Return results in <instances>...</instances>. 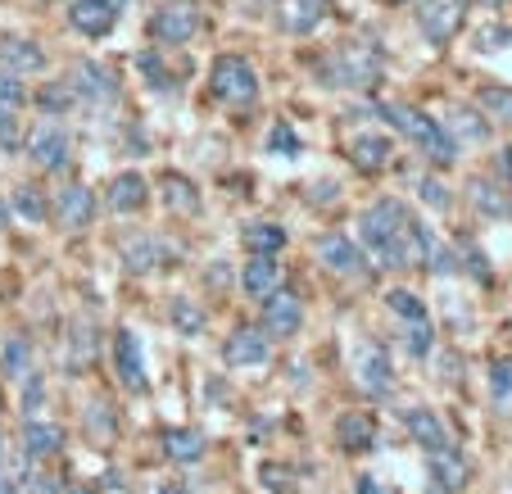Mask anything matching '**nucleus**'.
Wrapping results in <instances>:
<instances>
[{"mask_svg":"<svg viewBox=\"0 0 512 494\" xmlns=\"http://www.w3.org/2000/svg\"><path fill=\"white\" fill-rule=\"evenodd\" d=\"M358 236H363V250L377 268H417V263L431 259L435 236L408 214L404 200H377L372 209H363L358 218Z\"/></svg>","mask_w":512,"mask_h":494,"instance_id":"nucleus-1","label":"nucleus"},{"mask_svg":"<svg viewBox=\"0 0 512 494\" xmlns=\"http://www.w3.org/2000/svg\"><path fill=\"white\" fill-rule=\"evenodd\" d=\"M377 114L390 118V123H395L399 132H404L435 168H449L458 159V141L445 132V123H435L431 114H422V109H408V105H377Z\"/></svg>","mask_w":512,"mask_h":494,"instance_id":"nucleus-2","label":"nucleus"},{"mask_svg":"<svg viewBox=\"0 0 512 494\" xmlns=\"http://www.w3.org/2000/svg\"><path fill=\"white\" fill-rule=\"evenodd\" d=\"M318 73L327 87H345V91H368L381 82V55L372 46H358V41H349V46H336L327 50V55L318 59Z\"/></svg>","mask_w":512,"mask_h":494,"instance_id":"nucleus-3","label":"nucleus"},{"mask_svg":"<svg viewBox=\"0 0 512 494\" xmlns=\"http://www.w3.org/2000/svg\"><path fill=\"white\" fill-rule=\"evenodd\" d=\"M209 87L213 96L232 109H250L259 100V73L245 55H218L209 68Z\"/></svg>","mask_w":512,"mask_h":494,"instance_id":"nucleus-4","label":"nucleus"},{"mask_svg":"<svg viewBox=\"0 0 512 494\" xmlns=\"http://www.w3.org/2000/svg\"><path fill=\"white\" fill-rule=\"evenodd\" d=\"M386 309L395 313V318H404V345H408V354H413V359H426V354H431V313H426L422 295L395 286V291L386 295Z\"/></svg>","mask_w":512,"mask_h":494,"instance_id":"nucleus-5","label":"nucleus"},{"mask_svg":"<svg viewBox=\"0 0 512 494\" xmlns=\"http://www.w3.org/2000/svg\"><path fill=\"white\" fill-rule=\"evenodd\" d=\"M200 5L195 0H168V5H159L155 14H150V37L159 41V46H186V41L200 32Z\"/></svg>","mask_w":512,"mask_h":494,"instance_id":"nucleus-6","label":"nucleus"},{"mask_svg":"<svg viewBox=\"0 0 512 494\" xmlns=\"http://www.w3.org/2000/svg\"><path fill=\"white\" fill-rule=\"evenodd\" d=\"M467 23V0H422L417 10V28L431 46H449Z\"/></svg>","mask_w":512,"mask_h":494,"instance_id":"nucleus-7","label":"nucleus"},{"mask_svg":"<svg viewBox=\"0 0 512 494\" xmlns=\"http://www.w3.org/2000/svg\"><path fill=\"white\" fill-rule=\"evenodd\" d=\"M68 127L59 123V118H41L37 127L28 132V155H32V164L41 168V173H59V168L68 164Z\"/></svg>","mask_w":512,"mask_h":494,"instance_id":"nucleus-8","label":"nucleus"},{"mask_svg":"<svg viewBox=\"0 0 512 494\" xmlns=\"http://www.w3.org/2000/svg\"><path fill=\"white\" fill-rule=\"evenodd\" d=\"M68 87L78 91V105H114L118 100V78L96 59H78L68 73Z\"/></svg>","mask_w":512,"mask_h":494,"instance_id":"nucleus-9","label":"nucleus"},{"mask_svg":"<svg viewBox=\"0 0 512 494\" xmlns=\"http://www.w3.org/2000/svg\"><path fill=\"white\" fill-rule=\"evenodd\" d=\"M304 327V300L295 291H272L268 300H263V331H268V340H290L295 331Z\"/></svg>","mask_w":512,"mask_h":494,"instance_id":"nucleus-10","label":"nucleus"},{"mask_svg":"<svg viewBox=\"0 0 512 494\" xmlns=\"http://www.w3.org/2000/svg\"><path fill=\"white\" fill-rule=\"evenodd\" d=\"M272 359V340L263 327H236L223 340V363L227 368H259Z\"/></svg>","mask_w":512,"mask_h":494,"instance_id":"nucleus-11","label":"nucleus"},{"mask_svg":"<svg viewBox=\"0 0 512 494\" xmlns=\"http://www.w3.org/2000/svg\"><path fill=\"white\" fill-rule=\"evenodd\" d=\"M354 372H358V386L368 390L372 399H390V395H395V368H390L386 345H363V349H358Z\"/></svg>","mask_w":512,"mask_h":494,"instance_id":"nucleus-12","label":"nucleus"},{"mask_svg":"<svg viewBox=\"0 0 512 494\" xmlns=\"http://www.w3.org/2000/svg\"><path fill=\"white\" fill-rule=\"evenodd\" d=\"M114 23H118L114 0H68V28L82 32V37L100 41L114 32Z\"/></svg>","mask_w":512,"mask_h":494,"instance_id":"nucleus-13","label":"nucleus"},{"mask_svg":"<svg viewBox=\"0 0 512 494\" xmlns=\"http://www.w3.org/2000/svg\"><path fill=\"white\" fill-rule=\"evenodd\" d=\"M114 368H118V381H123L132 395H145V390H150V377H145V354H141L136 331L123 327L114 336Z\"/></svg>","mask_w":512,"mask_h":494,"instance_id":"nucleus-14","label":"nucleus"},{"mask_svg":"<svg viewBox=\"0 0 512 494\" xmlns=\"http://www.w3.org/2000/svg\"><path fill=\"white\" fill-rule=\"evenodd\" d=\"M318 259L327 263V272H336V277H363V268H368L363 250H358L349 236H340V232L318 236Z\"/></svg>","mask_w":512,"mask_h":494,"instance_id":"nucleus-15","label":"nucleus"},{"mask_svg":"<svg viewBox=\"0 0 512 494\" xmlns=\"http://www.w3.org/2000/svg\"><path fill=\"white\" fill-rule=\"evenodd\" d=\"M426 467H431V481L440 494H458L467 485V476H472V463L458 454V445L431 449V454H426Z\"/></svg>","mask_w":512,"mask_h":494,"instance_id":"nucleus-16","label":"nucleus"},{"mask_svg":"<svg viewBox=\"0 0 512 494\" xmlns=\"http://www.w3.org/2000/svg\"><path fill=\"white\" fill-rule=\"evenodd\" d=\"M404 427H408V436H413V445H422L426 454L431 449H449L454 445V436H449V427H445V417L435 413V408H408L404 413Z\"/></svg>","mask_w":512,"mask_h":494,"instance_id":"nucleus-17","label":"nucleus"},{"mask_svg":"<svg viewBox=\"0 0 512 494\" xmlns=\"http://www.w3.org/2000/svg\"><path fill=\"white\" fill-rule=\"evenodd\" d=\"M118 259H123V268H127V272L145 277V272L168 268V245L159 241V236H127L123 250H118Z\"/></svg>","mask_w":512,"mask_h":494,"instance_id":"nucleus-18","label":"nucleus"},{"mask_svg":"<svg viewBox=\"0 0 512 494\" xmlns=\"http://www.w3.org/2000/svg\"><path fill=\"white\" fill-rule=\"evenodd\" d=\"M55 218L64 232H87L91 218H96V195L87 186H64L55 200Z\"/></svg>","mask_w":512,"mask_h":494,"instance_id":"nucleus-19","label":"nucleus"},{"mask_svg":"<svg viewBox=\"0 0 512 494\" xmlns=\"http://www.w3.org/2000/svg\"><path fill=\"white\" fill-rule=\"evenodd\" d=\"M105 204L114 214H141L145 204H150V182H145L136 168H127V173H118L114 182H109Z\"/></svg>","mask_w":512,"mask_h":494,"instance_id":"nucleus-20","label":"nucleus"},{"mask_svg":"<svg viewBox=\"0 0 512 494\" xmlns=\"http://www.w3.org/2000/svg\"><path fill=\"white\" fill-rule=\"evenodd\" d=\"M46 68V50L28 37H5L0 41V73H14V78H28Z\"/></svg>","mask_w":512,"mask_h":494,"instance_id":"nucleus-21","label":"nucleus"},{"mask_svg":"<svg viewBox=\"0 0 512 494\" xmlns=\"http://www.w3.org/2000/svg\"><path fill=\"white\" fill-rule=\"evenodd\" d=\"M281 263H277V254H250V263H245V272H241V286H245V295L250 300H268L272 291H281Z\"/></svg>","mask_w":512,"mask_h":494,"instance_id":"nucleus-22","label":"nucleus"},{"mask_svg":"<svg viewBox=\"0 0 512 494\" xmlns=\"http://www.w3.org/2000/svg\"><path fill=\"white\" fill-rule=\"evenodd\" d=\"M336 440L345 454H368V449H377V417L363 413V408L345 413L336 422Z\"/></svg>","mask_w":512,"mask_h":494,"instance_id":"nucleus-23","label":"nucleus"},{"mask_svg":"<svg viewBox=\"0 0 512 494\" xmlns=\"http://www.w3.org/2000/svg\"><path fill=\"white\" fill-rule=\"evenodd\" d=\"M390 150H395V141H390L386 132H363L349 141V164H354L358 173H381V168L390 164Z\"/></svg>","mask_w":512,"mask_h":494,"instance_id":"nucleus-24","label":"nucleus"},{"mask_svg":"<svg viewBox=\"0 0 512 494\" xmlns=\"http://www.w3.org/2000/svg\"><path fill=\"white\" fill-rule=\"evenodd\" d=\"M59 449H64V427H59V422H37V417H32L28 427H23V454H28L32 463H46Z\"/></svg>","mask_w":512,"mask_h":494,"instance_id":"nucleus-25","label":"nucleus"},{"mask_svg":"<svg viewBox=\"0 0 512 494\" xmlns=\"http://www.w3.org/2000/svg\"><path fill=\"white\" fill-rule=\"evenodd\" d=\"M327 19V0H281V28L290 37H309Z\"/></svg>","mask_w":512,"mask_h":494,"instance_id":"nucleus-26","label":"nucleus"},{"mask_svg":"<svg viewBox=\"0 0 512 494\" xmlns=\"http://www.w3.org/2000/svg\"><path fill=\"white\" fill-rule=\"evenodd\" d=\"M159 191H164V204L177 209V214H200V186L182 173H164L159 177Z\"/></svg>","mask_w":512,"mask_h":494,"instance_id":"nucleus-27","label":"nucleus"},{"mask_svg":"<svg viewBox=\"0 0 512 494\" xmlns=\"http://www.w3.org/2000/svg\"><path fill=\"white\" fill-rule=\"evenodd\" d=\"M164 454L173 463H200L204 458V436L195 427H164Z\"/></svg>","mask_w":512,"mask_h":494,"instance_id":"nucleus-28","label":"nucleus"},{"mask_svg":"<svg viewBox=\"0 0 512 494\" xmlns=\"http://www.w3.org/2000/svg\"><path fill=\"white\" fill-rule=\"evenodd\" d=\"M445 132L454 136V141H458V136H463V141H476V146H481V141H490V123H485V114H481V109H463V105L449 109Z\"/></svg>","mask_w":512,"mask_h":494,"instance_id":"nucleus-29","label":"nucleus"},{"mask_svg":"<svg viewBox=\"0 0 512 494\" xmlns=\"http://www.w3.org/2000/svg\"><path fill=\"white\" fill-rule=\"evenodd\" d=\"M476 109H481L485 118H494V123L512 127V87H499V82L481 87L476 91Z\"/></svg>","mask_w":512,"mask_h":494,"instance_id":"nucleus-30","label":"nucleus"},{"mask_svg":"<svg viewBox=\"0 0 512 494\" xmlns=\"http://www.w3.org/2000/svg\"><path fill=\"white\" fill-rule=\"evenodd\" d=\"M241 241L250 254H281L286 250V232H281L277 223H250L241 232Z\"/></svg>","mask_w":512,"mask_h":494,"instance_id":"nucleus-31","label":"nucleus"},{"mask_svg":"<svg viewBox=\"0 0 512 494\" xmlns=\"http://www.w3.org/2000/svg\"><path fill=\"white\" fill-rule=\"evenodd\" d=\"M490 399L499 408V417H512V359L490 363Z\"/></svg>","mask_w":512,"mask_h":494,"instance_id":"nucleus-32","label":"nucleus"},{"mask_svg":"<svg viewBox=\"0 0 512 494\" xmlns=\"http://www.w3.org/2000/svg\"><path fill=\"white\" fill-rule=\"evenodd\" d=\"M10 204H14V214H23L28 223H46L50 218V200L37 191V186H14Z\"/></svg>","mask_w":512,"mask_h":494,"instance_id":"nucleus-33","label":"nucleus"},{"mask_svg":"<svg viewBox=\"0 0 512 494\" xmlns=\"http://www.w3.org/2000/svg\"><path fill=\"white\" fill-rule=\"evenodd\" d=\"M37 105L46 109L50 118H64L68 109L78 105V91L68 87V78H59V82H50V87H41V96H37Z\"/></svg>","mask_w":512,"mask_h":494,"instance_id":"nucleus-34","label":"nucleus"},{"mask_svg":"<svg viewBox=\"0 0 512 494\" xmlns=\"http://www.w3.org/2000/svg\"><path fill=\"white\" fill-rule=\"evenodd\" d=\"M168 313H173V327L182 331V336H200V331H204V322H209V318H204V309H200V304H195V300H186V295H177V300H173V309H168Z\"/></svg>","mask_w":512,"mask_h":494,"instance_id":"nucleus-35","label":"nucleus"},{"mask_svg":"<svg viewBox=\"0 0 512 494\" xmlns=\"http://www.w3.org/2000/svg\"><path fill=\"white\" fill-rule=\"evenodd\" d=\"M472 204L481 209V214H490V218H508L512 214V200L508 195H499V186H490V182H472Z\"/></svg>","mask_w":512,"mask_h":494,"instance_id":"nucleus-36","label":"nucleus"},{"mask_svg":"<svg viewBox=\"0 0 512 494\" xmlns=\"http://www.w3.org/2000/svg\"><path fill=\"white\" fill-rule=\"evenodd\" d=\"M96 359V327H73V340H68V368H82V363H91Z\"/></svg>","mask_w":512,"mask_h":494,"instance_id":"nucleus-37","label":"nucleus"},{"mask_svg":"<svg viewBox=\"0 0 512 494\" xmlns=\"http://www.w3.org/2000/svg\"><path fill=\"white\" fill-rule=\"evenodd\" d=\"M28 105V91L14 73H0V118H19V109Z\"/></svg>","mask_w":512,"mask_h":494,"instance_id":"nucleus-38","label":"nucleus"},{"mask_svg":"<svg viewBox=\"0 0 512 494\" xmlns=\"http://www.w3.org/2000/svg\"><path fill=\"white\" fill-rule=\"evenodd\" d=\"M413 186H417V195H422L426 204H431L435 214H445L449 204H454V191H449L440 177H413Z\"/></svg>","mask_w":512,"mask_h":494,"instance_id":"nucleus-39","label":"nucleus"},{"mask_svg":"<svg viewBox=\"0 0 512 494\" xmlns=\"http://www.w3.org/2000/svg\"><path fill=\"white\" fill-rule=\"evenodd\" d=\"M32 372V345L23 336H14L5 345V377H28Z\"/></svg>","mask_w":512,"mask_h":494,"instance_id":"nucleus-40","label":"nucleus"},{"mask_svg":"<svg viewBox=\"0 0 512 494\" xmlns=\"http://www.w3.org/2000/svg\"><path fill=\"white\" fill-rule=\"evenodd\" d=\"M268 155H281V159H295V155H300V136L290 132V123H272V132H268Z\"/></svg>","mask_w":512,"mask_h":494,"instance_id":"nucleus-41","label":"nucleus"},{"mask_svg":"<svg viewBox=\"0 0 512 494\" xmlns=\"http://www.w3.org/2000/svg\"><path fill=\"white\" fill-rule=\"evenodd\" d=\"M263 490H272V494H295V481H290V467H281V463H263Z\"/></svg>","mask_w":512,"mask_h":494,"instance_id":"nucleus-42","label":"nucleus"},{"mask_svg":"<svg viewBox=\"0 0 512 494\" xmlns=\"http://www.w3.org/2000/svg\"><path fill=\"white\" fill-rule=\"evenodd\" d=\"M512 46V28H499V23H490V28L476 32V50H508Z\"/></svg>","mask_w":512,"mask_h":494,"instance_id":"nucleus-43","label":"nucleus"},{"mask_svg":"<svg viewBox=\"0 0 512 494\" xmlns=\"http://www.w3.org/2000/svg\"><path fill=\"white\" fill-rule=\"evenodd\" d=\"M136 64H141V73H145V78H150V87H173V82H168V68L164 64H159V55H155V50H150V55H141V59H136Z\"/></svg>","mask_w":512,"mask_h":494,"instance_id":"nucleus-44","label":"nucleus"},{"mask_svg":"<svg viewBox=\"0 0 512 494\" xmlns=\"http://www.w3.org/2000/svg\"><path fill=\"white\" fill-rule=\"evenodd\" d=\"M19 494H59V481L50 472H32V476H23Z\"/></svg>","mask_w":512,"mask_h":494,"instance_id":"nucleus-45","label":"nucleus"},{"mask_svg":"<svg viewBox=\"0 0 512 494\" xmlns=\"http://www.w3.org/2000/svg\"><path fill=\"white\" fill-rule=\"evenodd\" d=\"M68 494H100L96 485H87V481H78V485H68Z\"/></svg>","mask_w":512,"mask_h":494,"instance_id":"nucleus-46","label":"nucleus"},{"mask_svg":"<svg viewBox=\"0 0 512 494\" xmlns=\"http://www.w3.org/2000/svg\"><path fill=\"white\" fill-rule=\"evenodd\" d=\"M503 177H508V186H512V146L503 150Z\"/></svg>","mask_w":512,"mask_h":494,"instance_id":"nucleus-47","label":"nucleus"},{"mask_svg":"<svg viewBox=\"0 0 512 494\" xmlns=\"http://www.w3.org/2000/svg\"><path fill=\"white\" fill-rule=\"evenodd\" d=\"M485 10H499V5H508V0H481Z\"/></svg>","mask_w":512,"mask_h":494,"instance_id":"nucleus-48","label":"nucleus"},{"mask_svg":"<svg viewBox=\"0 0 512 494\" xmlns=\"http://www.w3.org/2000/svg\"><path fill=\"white\" fill-rule=\"evenodd\" d=\"M390 5H408V0H390Z\"/></svg>","mask_w":512,"mask_h":494,"instance_id":"nucleus-49","label":"nucleus"}]
</instances>
